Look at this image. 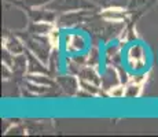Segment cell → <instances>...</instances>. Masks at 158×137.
I'll list each match as a JSON object with an SVG mask.
<instances>
[{"instance_id":"11","label":"cell","mask_w":158,"mask_h":137,"mask_svg":"<svg viewBox=\"0 0 158 137\" xmlns=\"http://www.w3.org/2000/svg\"><path fill=\"white\" fill-rule=\"evenodd\" d=\"M3 45H4L6 50L10 51V52L13 55H15V56L26 52V47H25V44H23V41L21 40L19 37H17V36H11V37L4 38Z\"/></svg>"},{"instance_id":"9","label":"cell","mask_w":158,"mask_h":137,"mask_svg":"<svg viewBox=\"0 0 158 137\" xmlns=\"http://www.w3.org/2000/svg\"><path fill=\"white\" fill-rule=\"evenodd\" d=\"M26 59H28V67L26 71L29 74H48L50 69H48L47 63L43 62L40 58H37L35 54L26 50Z\"/></svg>"},{"instance_id":"8","label":"cell","mask_w":158,"mask_h":137,"mask_svg":"<svg viewBox=\"0 0 158 137\" xmlns=\"http://www.w3.org/2000/svg\"><path fill=\"white\" fill-rule=\"evenodd\" d=\"M101 18L109 23H124L127 11L123 7H106L101 11Z\"/></svg>"},{"instance_id":"21","label":"cell","mask_w":158,"mask_h":137,"mask_svg":"<svg viewBox=\"0 0 158 137\" xmlns=\"http://www.w3.org/2000/svg\"><path fill=\"white\" fill-rule=\"evenodd\" d=\"M106 95L109 97H113V99H121V97H125V84H117L113 88L106 92Z\"/></svg>"},{"instance_id":"15","label":"cell","mask_w":158,"mask_h":137,"mask_svg":"<svg viewBox=\"0 0 158 137\" xmlns=\"http://www.w3.org/2000/svg\"><path fill=\"white\" fill-rule=\"evenodd\" d=\"M47 66L50 69V71H59L60 66H62V59H60V54H59V48H54L52 52H51L50 58H48Z\"/></svg>"},{"instance_id":"1","label":"cell","mask_w":158,"mask_h":137,"mask_svg":"<svg viewBox=\"0 0 158 137\" xmlns=\"http://www.w3.org/2000/svg\"><path fill=\"white\" fill-rule=\"evenodd\" d=\"M147 62V54L143 45L131 44L125 51V65L129 71H142Z\"/></svg>"},{"instance_id":"12","label":"cell","mask_w":158,"mask_h":137,"mask_svg":"<svg viewBox=\"0 0 158 137\" xmlns=\"http://www.w3.org/2000/svg\"><path fill=\"white\" fill-rule=\"evenodd\" d=\"M54 27H55L54 22H48V21H33L29 26V32H30V34L47 36Z\"/></svg>"},{"instance_id":"17","label":"cell","mask_w":158,"mask_h":137,"mask_svg":"<svg viewBox=\"0 0 158 137\" xmlns=\"http://www.w3.org/2000/svg\"><path fill=\"white\" fill-rule=\"evenodd\" d=\"M28 81L36 85H41V87H51L54 84V80L48 77V74H29Z\"/></svg>"},{"instance_id":"22","label":"cell","mask_w":158,"mask_h":137,"mask_svg":"<svg viewBox=\"0 0 158 137\" xmlns=\"http://www.w3.org/2000/svg\"><path fill=\"white\" fill-rule=\"evenodd\" d=\"M51 0H23V4L29 8H43L47 7V4L50 3Z\"/></svg>"},{"instance_id":"19","label":"cell","mask_w":158,"mask_h":137,"mask_svg":"<svg viewBox=\"0 0 158 137\" xmlns=\"http://www.w3.org/2000/svg\"><path fill=\"white\" fill-rule=\"evenodd\" d=\"M101 60H102V56H101V52H99L98 48H92V50L88 51V54H87V65L98 67V66L101 65Z\"/></svg>"},{"instance_id":"3","label":"cell","mask_w":158,"mask_h":137,"mask_svg":"<svg viewBox=\"0 0 158 137\" xmlns=\"http://www.w3.org/2000/svg\"><path fill=\"white\" fill-rule=\"evenodd\" d=\"M63 48H65V52L70 55L85 54L88 48V40L83 33H66L63 36Z\"/></svg>"},{"instance_id":"7","label":"cell","mask_w":158,"mask_h":137,"mask_svg":"<svg viewBox=\"0 0 158 137\" xmlns=\"http://www.w3.org/2000/svg\"><path fill=\"white\" fill-rule=\"evenodd\" d=\"M56 84L59 85V88L66 95H76L78 92V89H81L78 77H76L74 74H70V73L65 75H58Z\"/></svg>"},{"instance_id":"5","label":"cell","mask_w":158,"mask_h":137,"mask_svg":"<svg viewBox=\"0 0 158 137\" xmlns=\"http://www.w3.org/2000/svg\"><path fill=\"white\" fill-rule=\"evenodd\" d=\"M4 21L6 25L14 30H19L23 29L26 26V21H28V17L25 15L22 10L17 7H11V6H7L6 7V13H4Z\"/></svg>"},{"instance_id":"20","label":"cell","mask_w":158,"mask_h":137,"mask_svg":"<svg viewBox=\"0 0 158 137\" xmlns=\"http://www.w3.org/2000/svg\"><path fill=\"white\" fill-rule=\"evenodd\" d=\"M99 6H102L103 8L106 7H123L125 8L127 6L131 3V0H95Z\"/></svg>"},{"instance_id":"18","label":"cell","mask_w":158,"mask_h":137,"mask_svg":"<svg viewBox=\"0 0 158 137\" xmlns=\"http://www.w3.org/2000/svg\"><path fill=\"white\" fill-rule=\"evenodd\" d=\"M47 38H48V41H50V44H51V47H52V48H59L60 41L63 40L62 34H60V29L58 26H55L47 34Z\"/></svg>"},{"instance_id":"14","label":"cell","mask_w":158,"mask_h":137,"mask_svg":"<svg viewBox=\"0 0 158 137\" xmlns=\"http://www.w3.org/2000/svg\"><path fill=\"white\" fill-rule=\"evenodd\" d=\"M30 17L33 18V21H48V22H54L55 19V14L52 10L47 8V10H40V8H33Z\"/></svg>"},{"instance_id":"13","label":"cell","mask_w":158,"mask_h":137,"mask_svg":"<svg viewBox=\"0 0 158 137\" xmlns=\"http://www.w3.org/2000/svg\"><path fill=\"white\" fill-rule=\"evenodd\" d=\"M81 18H83V15H81L80 11H69V13H65L63 15H60L58 26L59 27H73L80 22Z\"/></svg>"},{"instance_id":"4","label":"cell","mask_w":158,"mask_h":137,"mask_svg":"<svg viewBox=\"0 0 158 137\" xmlns=\"http://www.w3.org/2000/svg\"><path fill=\"white\" fill-rule=\"evenodd\" d=\"M92 7V4L87 2V0H52L47 4V8L52 11H63V13H69V11H80L84 8Z\"/></svg>"},{"instance_id":"6","label":"cell","mask_w":158,"mask_h":137,"mask_svg":"<svg viewBox=\"0 0 158 137\" xmlns=\"http://www.w3.org/2000/svg\"><path fill=\"white\" fill-rule=\"evenodd\" d=\"M102 82H101V87L103 91L107 92L110 88H113L114 85L121 84V78H120V73H118L117 66L114 65H106L103 67L102 71Z\"/></svg>"},{"instance_id":"2","label":"cell","mask_w":158,"mask_h":137,"mask_svg":"<svg viewBox=\"0 0 158 137\" xmlns=\"http://www.w3.org/2000/svg\"><path fill=\"white\" fill-rule=\"evenodd\" d=\"M25 42H26V48H28V51H30L32 54H35L37 58H40L43 62H45V63L48 62V58H50V55H51V52H52L54 48L51 47L47 36L32 34L30 37L26 38Z\"/></svg>"},{"instance_id":"16","label":"cell","mask_w":158,"mask_h":137,"mask_svg":"<svg viewBox=\"0 0 158 137\" xmlns=\"http://www.w3.org/2000/svg\"><path fill=\"white\" fill-rule=\"evenodd\" d=\"M142 87H143V84L128 81L125 84V97L127 99H135V97H139L142 95Z\"/></svg>"},{"instance_id":"10","label":"cell","mask_w":158,"mask_h":137,"mask_svg":"<svg viewBox=\"0 0 158 137\" xmlns=\"http://www.w3.org/2000/svg\"><path fill=\"white\" fill-rule=\"evenodd\" d=\"M78 80L81 81H87V82H92L95 85H99L101 87V82H102V75L101 73L98 71V69L95 66H89V65H85L80 69L77 74Z\"/></svg>"}]
</instances>
